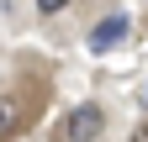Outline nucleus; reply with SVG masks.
<instances>
[{"mask_svg": "<svg viewBox=\"0 0 148 142\" xmlns=\"http://www.w3.org/2000/svg\"><path fill=\"white\" fill-rule=\"evenodd\" d=\"M138 100H143V105H148V84H143V90H138Z\"/></svg>", "mask_w": 148, "mask_h": 142, "instance_id": "423d86ee", "label": "nucleus"}, {"mask_svg": "<svg viewBox=\"0 0 148 142\" xmlns=\"http://www.w3.org/2000/svg\"><path fill=\"white\" fill-rule=\"evenodd\" d=\"M127 26H132V21H127V11H111V16H101V21L90 26V47H95V53L122 47V42H127Z\"/></svg>", "mask_w": 148, "mask_h": 142, "instance_id": "f03ea898", "label": "nucleus"}, {"mask_svg": "<svg viewBox=\"0 0 148 142\" xmlns=\"http://www.w3.org/2000/svg\"><path fill=\"white\" fill-rule=\"evenodd\" d=\"M27 116H32V105L21 100V95H0V142H11V137H21V126H27Z\"/></svg>", "mask_w": 148, "mask_h": 142, "instance_id": "7ed1b4c3", "label": "nucleus"}, {"mask_svg": "<svg viewBox=\"0 0 148 142\" xmlns=\"http://www.w3.org/2000/svg\"><path fill=\"white\" fill-rule=\"evenodd\" d=\"M127 142H148V126H138V132H132V137H127Z\"/></svg>", "mask_w": 148, "mask_h": 142, "instance_id": "39448f33", "label": "nucleus"}, {"mask_svg": "<svg viewBox=\"0 0 148 142\" xmlns=\"http://www.w3.org/2000/svg\"><path fill=\"white\" fill-rule=\"evenodd\" d=\"M101 126H106V111H101V105H74L69 121H64V142H95Z\"/></svg>", "mask_w": 148, "mask_h": 142, "instance_id": "f257e3e1", "label": "nucleus"}, {"mask_svg": "<svg viewBox=\"0 0 148 142\" xmlns=\"http://www.w3.org/2000/svg\"><path fill=\"white\" fill-rule=\"evenodd\" d=\"M64 5H69V0H37V11H42V16H58Z\"/></svg>", "mask_w": 148, "mask_h": 142, "instance_id": "20e7f679", "label": "nucleus"}]
</instances>
